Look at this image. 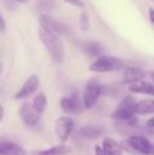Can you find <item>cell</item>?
Masks as SVG:
<instances>
[{"mask_svg":"<svg viewBox=\"0 0 154 155\" xmlns=\"http://www.w3.org/2000/svg\"><path fill=\"white\" fill-rule=\"evenodd\" d=\"M38 38H40L41 44L45 46L51 59L56 64H62L63 60H64V45H63L59 35L40 26V29H38Z\"/></svg>","mask_w":154,"mask_h":155,"instance_id":"cell-1","label":"cell"},{"mask_svg":"<svg viewBox=\"0 0 154 155\" xmlns=\"http://www.w3.org/2000/svg\"><path fill=\"white\" fill-rule=\"evenodd\" d=\"M122 146L123 150L134 155H154V143L143 135H130Z\"/></svg>","mask_w":154,"mask_h":155,"instance_id":"cell-2","label":"cell"},{"mask_svg":"<svg viewBox=\"0 0 154 155\" xmlns=\"http://www.w3.org/2000/svg\"><path fill=\"white\" fill-rule=\"evenodd\" d=\"M124 68H126L124 61L120 60L119 57L102 54V56L97 57L90 64L89 70L92 72H97V74H108V72H116V71L124 70Z\"/></svg>","mask_w":154,"mask_h":155,"instance_id":"cell-3","label":"cell"},{"mask_svg":"<svg viewBox=\"0 0 154 155\" xmlns=\"http://www.w3.org/2000/svg\"><path fill=\"white\" fill-rule=\"evenodd\" d=\"M135 107H136V99L134 98L132 94H128L117 104L112 116L117 121H127L130 118H132L134 116H136Z\"/></svg>","mask_w":154,"mask_h":155,"instance_id":"cell-4","label":"cell"},{"mask_svg":"<svg viewBox=\"0 0 154 155\" xmlns=\"http://www.w3.org/2000/svg\"><path fill=\"white\" fill-rule=\"evenodd\" d=\"M101 95H102V86L98 83L97 79H90L85 84V90H83V94H82L85 109L94 107Z\"/></svg>","mask_w":154,"mask_h":155,"instance_id":"cell-5","label":"cell"},{"mask_svg":"<svg viewBox=\"0 0 154 155\" xmlns=\"http://www.w3.org/2000/svg\"><path fill=\"white\" fill-rule=\"evenodd\" d=\"M60 107L65 114H79L85 110L83 99L79 97L76 91H72V94L68 97H63L60 99Z\"/></svg>","mask_w":154,"mask_h":155,"instance_id":"cell-6","label":"cell"},{"mask_svg":"<svg viewBox=\"0 0 154 155\" xmlns=\"http://www.w3.org/2000/svg\"><path fill=\"white\" fill-rule=\"evenodd\" d=\"M74 129V120L70 116H62V117L57 118L56 124H55V132L57 135V139L62 143H65L70 139L71 134H72Z\"/></svg>","mask_w":154,"mask_h":155,"instance_id":"cell-7","label":"cell"},{"mask_svg":"<svg viewBox=\"0 0 154 155\" xmlns=\"http://www.w3.org/2000/svg\"><path fill=\"white\" fill-rule=\"evenodd\" d=\"M38 88H40V78L38 75L33 74L25 80V83L21 86L18 91L15 94V99H25L27 97L33 95L34 93H37Z\"/></svg>","mask_w":154,"mask_h":155,"instance_id":"cell-8","label":"cell"},{"mask_svg":"<svg viewBox=\"0 0 154 155\" xmlns=\"http://www.w3.org/2000/svg\"><path fill=\"white\" fill-rule=\"evenodd\" d=\"M38 21H40L41 27H44V29L49 30V31L55 33V34H57V35H62V34H64V33H67V27H65L60 21L52 18L51 15L42 14V15H40Z\"/></svg>","mask_w":154,"mask_h":155,"instance_id":"cell-9","label":"cell"},{"mask_svg":"<svg viewBox=\"0 0 154 155\" xmlns=\"http://www.w3.org/2000/svg\"><path fill=\"white\" fill-rule=\"evenodd\" d=\"M19 116L26 127H35L41 120V114L33 107L32 104H25L19 109Z\"/></svg>","mask_w":154,"mask_h":155,"instance_id":"cell-10","label":"cell"},{"mask_svg":"<svg viewBox=\"0 0 154 155\" xmlns=\"http://www.w3.org/2000/svg\"><path fill=\"white\" fill-rule=\"evenodd\" d=\"M146 75L147 74L139 67H127V68H124V71H123L122 83L123 84L130 86V84H132V83L139 82V80H143Z\"/></svg>","mask_w":154,"mask_h":155,"instance_id":"cell-11","label":"cell"},{"mask_svg":"<svg viewBox=\"0 0 154 155\" xmlns=\"http://www.w3.org/2000/svg\"><path fill=\"white\" fill-rule=\"evenodd\" d=\"M106 128L104 125H97V124H92V125H85L79 129L78 135L79 137L85 140H94L97 137L102 136L105 134Z\"/></svg>","mask_w":154,"mask_h":155,"instance_id":"cell-12","label":"cell"},{"mask_svg":"<svg viewBox=\"0 0 154 155\" xmlns=\"http://www.w3.org/2000/svg\"><path fill=\"white\" fill-rule=\"evenodd\" d=\"M128 91L131 94H145V95H154V83L147 80H139L136 83L128 86Z\"/></svg>","mask_w":154,"mask_h":155,"instance_id":"cell-13","label":"cell"},{"mask_svg":"<svg viewBox=\"0 0 154 155\" xmlns=\"http://www.w3.org/2000/svg\"><path fill=\"white\" fill-rule=\"evenodd\" d=\"M0 155H27L22 146L8 140H0Z\"/></svg>","mask_w":154,"mask_h":155,"instance_id":"cell-14","label":"cell"},{"mask_svg":"<svg viewBox=\"0 0 154 155\" xmlns=\"http://www.w3.org/2000/svg\"><path fill=\"white\" fill-rule=\"evenodd\" d=\"M82 49H83L85 53H87L89 56L94 57V59L102 56L104 53V46L100 42H95V41H86V42H83L82 44Z\"/></svg>","mask_w":154,"mask_h":155,"instance_id":"cell-15","label":"cell"},{"mask_svg":"<svg viewBox=\"0 0 154 155\" xmlns=\"http://www.w3.org/2000/svg\"><path fill=\"white\" fill-rule=\"evenodd\" d=\"M135 112L136 116H154V101L153 99L136 101Z\"/></svg>","mask_w":154,"mask_h":155,"instance_id":"cell-16","label":"cell"},{"mask_svg":"<svg viewBox=\"0 0 154 155\" xmlns=\"http://www.w3.org/2000/svg\"><path fill=\"white\" fill-rule=\"evenodd\" d=\"M101 146L104 147V150L106 151L108 155H123V146L120 143H117L115 139L105 137Z\"/></svg>","mask_w":154,"mask_h":155,"instance_id":"cell-17","label":"cell"},{"mask_svg":"<svg viewBox=\"0 0 154 155\" xmlns=\"http://www.w3.org/2000/svg\"><path fill=\"white\" fill-rule=\"evenodd\" d=\"M32 105L40 114H42V113L45 112L46 106H48V98H46V95L44 93H37L35 97L33 98Z\"/></svg>","mask_w":154,"mask_h":155,"instance_id":"cell-18","label":"cell"},{"mask_svg":"<svg viewBox=\"0 0 154 155\" xmlns=\"http://www.w3.org/2000/svg\"><path fill=\"white\" fill-rule=\"evenodd\" d=\"M71 153V148L68 146H53L51 148L38 151L37 155H67Z\"/></svg>","mask_w":154,"mask_h":155,"instance_id":"cell-19","label":"cell"},{"mask_svg":"<svg viewBox=\"0 0 154 155\" xmlns=\"http://www.w3.org/2000/svg\"><path fill=\"white\" fill-rule=\"evenodd\" d=\"M79 26L83 31H87L90 27V18H89V14L86 11H82L81 15H79Z\"/></svg>","mask_w":154,"mask_h":155,"instance_id":"cell-20","label":"cell"},{"mask_svg":"<svg viewBox=\"0 0 154 155\" xmlns=\"http://www.w3.org/2000/svg\"><path fill=\"white\" fill-rule=\"evenodd\" d=\"M64 3H67V4L72 5V7H76V8H82L83 7V3L81 2V0H63Z\"/></svg>","mask_w":154,"mask_h":155,"instance_id":"cell-21","label":"cell"},{"mask_svg":"<svg viewBox=\"0 0 154 155\" xmlns=\"http://www.w3.org/2000/svg\"><path fill=\"white\" fill-rule=\"evenodd\" d=\"M94 155H108L102 146H94Z\"/></svg>","mask_w":154,"mask_h":155,"instance_id":"cell-22","label":"cell"},{"mask_svg":"<svg viewBox=\"0 0 154 155\" xmlns=\"http://www.w3.org/2000/svg\"><path fill=\"white\" fill-rule=\"evenodd\" d=\"M5 31V21L2 15H0V33H4Z\"/></svg>","mask_w":154,"mask_h":155,"instance_id":"cell-23","label":"cell"},{"mask_svg":"<svg viewBox=\"0 0 154 155\" xmlns=\"http://www.w3.org/2000/svg\"><path fill=\"white\" fill-rule=\"evenodd\" d=\"M146 125H147V128H150V129H154V116H153V117H150L149 120H147Z\"/></svg>","mask_w":154,"mask_h":155,"instance_id":"cell-24","label":"cell"},{"mask_svg":"<svg viewBox=\"0 0 154 155\" xmlns=\"http://www.w3.org/2000/svg\"><path fill=\"white\" fill-rule=\"evenodd\" d=\"M149 19H150V22L154 25V10L153 8H150L149 10Z\"/></svg>","mask_w":154,"mask_h":155,"instance_id":"cell-25","label":"cell"},{"mask_svg":"<svg viewBox=\"0 0 154 155\" xmlns=\"http://www.w3.org/2000/svg\"><path fill=\"white\" fill-rule=\"evenodd\" d=\"M147 76H149L150 80L154 83V71H149V72H147Z\"/></svg>","mask_w":154,"mask_h":155,"instance_id":"cell-26","label":"cell"},{"mask_svg":"<svg viewBox=\"0 0 154 155\" xmlns=\"http://www.w3.org/2000/svg\"><path fill=\"white\" fill-rule=\"evenodd\" d=\"M14 2L19 3V4H29V2H30V0H14Z\"/></svg>","mask_w":154,"mask_h":155,"instance_id":"cell-27","label":"cell"},{"mask_svg":"<svg viewBox=\"0 0 154 155\" xmlns=\"http://www.w3.org/2000/svg\"><path fill=\"white\" fill-rule=\"evenodd\" d=\"M3 116H4V107H3L2 105H0V121H2Z\"/></svg>","mask_w":154,"mask_h":155,"instance_id":"cell-28","label":"cell"},{"mask_svg":"<svg viewBox=\"0 0 154 155\" xmlns=\"http://www.w3.org/2000/svg\"><path fill=\"white\" fill-rule=\"evenodd\" d=\"M2 71H3V65L0 64V75H2Z\"/></svg>","mask_w":154,"mask_h":155,"instance_id":"cell-29","label":"cell"}]
</instances>
